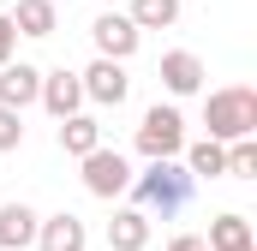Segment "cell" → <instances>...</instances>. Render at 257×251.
Listing matches in <instances>:
<instances>
[{
    "label": "cell",
    "instance_id": "cell-16",
    "mask_svg": "<svg viewBox=\"0 0 257 251\" xmlns=\"http://www.w3.org/2000/svg\"><path fill=\"white\" fill-rule=\"evenodd\" d=\"M60 150L84 162L90 150H102V126L90 120V114H72V120H60Z\"/></svg>",
    "mask_w": 257,
    "mask_h": 251
},
{
    "label": "cell",
    "instance_id": "cell-19",
    "mask_svg": "<svg viewBox=\"0 0 257 251\" xmlns=\"http://www.w3.org/2000/svg\"><path fill=\"white\" fill-rule=\"evenodd\" d=\"M18 144H24V120H18L12 108H0V156H6V150H18Z\"/></svg>",
    "mask_w": 257,
    "mask_h": 251
},
{
    "label": "cell",
    "instance_id": "cell-9",
    "mask_svg": "<svg viewBox=\"0 0 257 251\" xmlns=\"http://www.w3.org/2000/svg\"><path fill=\"white\" fill-rule=\"evenodd\" d=\"M36 227H42V215L30 203H0V251H30Z\"/></svg>",
    "mask_w": 257,
    "mask_h": 251
},
{
    "label": "cell",
    "instance_id": "cell-17",
    "mask_svg": "<svg viewBox=\"0 0 257 251\" xmlns=\"http://www.w3.org/2000/svg\"><path fill=\"white\" fill-rule=\"evenodd\" d=\"M126 18L138 24V36H144V30H168V24L180 18V0H132Z\"/></svg>",
    "mask_w": 257,
    "mask_h": 251
},
{
    "label": "cell",
    "instance_id": "cell-12",
    "mask_svg": "<svg viewBox=\"0 0 257 251\" xmlns=\"http://www.w3.org/2000/svg\"><path fill=\"white\" fill-rule=\"evenodd\" d=\"M108 245H114V251H144V245H150V215H144V209H114Z\"/></svg>",
    "mask_w": 257,
    "mask_h": 251
},
{
    "label": "cell",
    "instance_id": "cell-1",
    "mask_svg": "<svg viewBox=\"0 0 257 251\" xmlns=\"http://www.w3.org/2000/svg\"><path fill=\"white\" fill-rule=\"evenodd\" d=\"M192 191H197V180L186 174V162H150L144 174H132V197H138V209H144V215L156 209L162 221L180 215V209L192 203Z\"/></svg>",
    "mask_w": 257,
    "mask_h": 251
},
{
    "label": "cell",
    "instance_id": "cell-2",
    "mask_svg": "<svg viewBox=\"0 0 257 251\" xmlns=\"http://www.w3.org/2000/svg\"><path fill=\"white\" fill-rule=\"evenodd\" d=\"M203 126H209V144H239L257 138V90L251 84H227L203 102Z\"/></svg>",
    "mask_w": 257,
    "mask_h": 251
},
{
    "label": "cell",
    "instance_id": "cell-15",
    "mask_svg": "<svg viewBox=\"0 0 257 251\" xmlns=\"http://www.w3.org/2000/svg\"><path fill=\"white\" fill-rule=\"evenodd\" d=\"M203 245H209V251H257V245H251V221L233 215V209L209 221V239H203Z\"/></svg>",
    "mask_w": 257,
    "mask_h": 251
},
{
    "label": "cell",
    "instance_id": "cell-21",
    "mask_svg": "<svg viewBox=\"0 0 257 251\" xmlns=\"http://www.w3.org/2000/svg\"><path fill=\"white\" fill-rule=\"evenodd\" d=\"M168 251H209V245H203V233H180V239H168Z\"/></svg>",
    "mask_w": 257,
    "mask_h": 251
},
{
    "label": "cell",
    "instance_id": "cell-3",
    "mask_svg": "<svg viewBox=\"0 0 257 251\" xmlns=\"http://www.w3.org/2000/svg\"><path fill=\"white\" fill-rule=\"evenodd\" d=\"M180 150H186V114L156 102V108L138 120V156H144V162H180Z\"/></svg>",
    "mask_w": 257,
    "mask_h": 251
},
{
    "label": "cell",
    "instance_id": "cell-18",
    "mask_svg": "<svg viewBox=\"0 0 257 251\" xmlns=\"http://www.w3.org/2000/svg\"><path fill=\"white\" fill-rule=\"evenodd\" d=\"M227 174H233V180H257V138L227 144Z\"/></svg>",
    "mask_w": 257,
    "mask_h": 251
},
{
    "label": "cell",
    "instance_id": "cell-13",
    "mask_svg": "<svg viewBox=\"0 0 257 251\" xmlns=\"http://www.w3.org/2000/svg\"><path fill=\"white\" fill-rule=\"evenodd\" d=\"M6 18H12V30H18V36H54V24H60L54 0H18Z\"/></svg>",
    "mask_w": 257,
    "mask_h": 251
},
{
    "label": "cell",
    "instance_id": "cell-6",
    "mask_svg": "<svg viewBox=\"0 0 257 251\" xmlns=\"http://www.w3.org/2000/svg\"><path fill=\"white\" fill-rule=\"evenodd\" d=\"M78 84H84V102H102V108H120V102L132 96L126 66H114V60H90L84 72H78Z\"/></svg>",
    "mask_w": 257,
    "mask_h": 251
},
{
    "label": "cell",
    "instance_id": "cell-7",
    "mask_svg": "<svg viewBox=\"0 0 257 251\" xmlns=\"http://www.w3.org/2000/svg\"><path fill=\"white\" fill-rule=\"evenodd\" d=\"M36 102H42L54 120H72V114L84 108V84H78V72H66V66H60V72H42V96H36Z\"/></svg>",
    "mask_w": 257,
    "mask_h": 251
},
{
    "label": "cell",
    "instance_id": "cell-20",
    "mask_svg": "<svg viewBox=\"0 0 257 251\" xmlns=\"http://www.w3.org/2000/svg\"><path fill=\"white\" fill-rule=\"evenodd\" d=\"M12 48H18V30H12V18L0 12V66H12Z\"/></svg>",
    "mask_w": 257,
    "mask_h": 251
},
{
    "label": "cell",
    "instance_id": "cell-4",
    "mask_svg": "<svg viewBox=\"0 0 257 251\" xmlns=\"http://www.w3.org/2000/svg\"><path fill=\"white\" fill-rule=\"evenodd\" d=\"M84 191L90 197H120V191H132V162L120 156V150H90L84 156Z\"/></svg>",
    "mask_w": 257,
    "mask_h": 251
},
{
    "label": "cell",
    "instance_id": "cell-11",
    "mask_svg": "<svg viewBox=\"0 0 257 251\" xmlns=\"http://www.w3.org/2000/svg\"><path fill=\"white\" fill-rule=\"evenodd\" d=\"M84 245H90V233H84V221L66 215V209L36 227V251H84Z\"/></svg>",
    "mask_w": 257,
    "mask_h": 251
},
{
    "label": "cell",
    "instance_id": "cell-8",
    "mask_svg": "<svg viewBox=\"0 0 257 251\" xmlns=\"http://www.w3.org/2000/svg\"><path fill=\"white\" fill-rule=\"evenodd\" d=\"M36 96H42V72H36V66H24V60L0 66V108L24 114V108H30Z\"/></svg>",
    "mask_w": 257,
    "mask_h": 251
},
{
    "label": "cell",
    "instance_id": "cell-10",
    "mask_svg": "<svg viewBox=\"0 0 257 251\" xmlns=\"http://www.w3.org/2000/svg\"><path fill=\"white\" fill-rule=\"evenodd\" d=\"M162 84H168L174 96H197V90H203V60H197L192 48L162 54Z\"/></svg>",
    "mask_w": 257,
    "mask_h": 251
},
{
    "label": "cell",
    "instance_id": "cell-14",
    "mask_svg": "<svg viewBox=\"0 0 257 251\" xmlns=\"http://www.w3.org/2000/svg\"><path fill=\"white\" fill-rule=\"evenodd\" d=\"M180 156H186V174H192V180H221V174H227V144L197 138V144H186Z\"/></svg>",
    "mask_w": 257,
    "mask_h": 251
},
{
    "label": "cell",
    "instance_id": "cell-5",
    "mask_svg": "<svg viewBox=\"0 0 257 251\" xmlns=\"http://www.w3.org/2000/svg\"><path fill=\"white\" fill-rule=\"evenodd\" d=\"M90 36H96V60H114V66H126L132 54H138V42H144L126 12H102V18L90 24Z\"/></svg>",
    "mask_w": 257,
    "mask_h": 251
}]
</instances>
